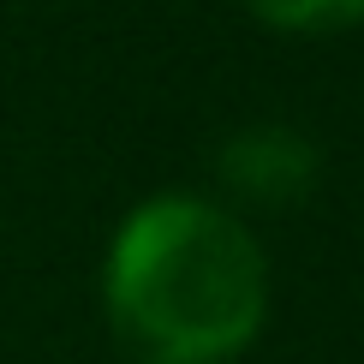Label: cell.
Listing matches in <instances>:
<instances>
[{
  "mask_svg": "<svg viewBox=\"0 0 364 364\" xmlns=\"http://www.w3.org/2000/svg\"><path fill=\"white\" fill-rule=\"evenodd\" d=\"M215 179L233 203L281 215L323 186V149H316L311 132L287 126V119H257V126H239L221 138Z\"/></svg>",
  "mask_w": 364,
  "mask_h": 364,
  "instance_id": "obj_2",
  "label": "cell"
},
{
  "mask_svg": "<svg viewBox=\"0 0 364 364\" xmlns=\"http://www.w3.org/2000/svg\"><path fill=\"white\" fill-rule=\"evenodd\" d=\"M102 311L138 364H233L269 323V257L215 197L156 191L108 239Z\"/></svg>",
  "mask_w": 364,
  "mask_h": 364,
  "instance_id": "obj_1",
  "label": "cell"
},
{
  "mask_svg": "<svg viewBox=\"0 0 364 364\" xmlns=\"http://www.w3.org/2000/svg\"><path fill=\"white\" fill-rule=\"evenodd\" d=\"M245 12L281 36H335L364 24V0H245Z\"/></svg>",
  "mask_w": 364,
  "mask_h": 364,
  "instance_id": "obj_3",
  "label": "cell"
}]
</instances>
